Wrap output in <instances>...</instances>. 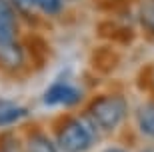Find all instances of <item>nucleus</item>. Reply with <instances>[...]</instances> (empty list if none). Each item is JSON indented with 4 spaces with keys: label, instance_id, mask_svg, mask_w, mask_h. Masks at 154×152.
<instances>
[{
    "label": "nucleus",
    "instance_id": "3",
    "mask_svg": "<svg viewBox=\"0 0 154 152\" xmlns=\"http://www.w3.org/2000/svg\"><path fill=\"white\" fill-rule=\"evenodd\" d=\"M44 104L46 106H72L80 100V90L70 84H54L50 86L44 94Z\"/></svg>",
    "mask_w": 154,
    "mask_h": 152
},
{
    "label": "nucleus",
    "instance_id": "6",
    "mask_svg": "<svg viewBox=\"0 0 154 152\" xmlns=\"http://www.w3.org/2000/svg\"><path fill=\"white\" fill-rule=\"evenodd\" d=\"M26 152H56V144L44 134H34L26 142Z\"/></svg>",
    "mask_w": 154,
    "mask_h": 152
},
{
    "label": "nucleus",
    "instance_id": "10",
    "mask_svg": "<svg viewBox=\"0 0 154 152\" xmlns=\"http://www.w3.org/2000/svg\"><path fill=\"white\" fill-rule=\"evenodd\" d=\"M12 4L16 6L18 10H24V12H28L32 6L36 4V0H12Z\"/></svg>",
    "mask_w": 154,
    "mask_h": 152
},
{
    "label": "nucleus",
    "instance_id": "8",
    "mask_svg": "<svg viewBox=\"0 0 154 152\" xmlns=\"http://www.w3.org/2000/svg\"><path fill=\"white\" fill-rule=\"evenodd\" d=\"M62 2L64 0H36L38 8L46 14H58L62 10Z\"/></svg>",
    "mask_w": 154,
    "mask_h": 152
},
{
    "label": "nucleus",
    "instance_id": "12",
    "mask_svg": "<svg viewBox=\"0 0 154 152\" xmlns=\"http://www.w3.org/2000/svg\"><path fill=\"white\" fill-rule=\"evenodd\" d=\"M144 152H154V148H146V150H144Z\"/></svg>",
    "mask_w": 154,
    "mask_h": 152
},
{
    "label": "nucleus",
    "instance_id": "1",
    "mask_svg": "<svg viewBox=\"0 0 154 152\" xmlns=\"http://www.w3.org/2000/svg\"><path fill=\"white\" fill-rule=\"evenodd\" d=\"M88 116L92 126L100 130H114L126 116V100L116 94L100 96L90 104Z\"/></svg>",
    "mask_w": 154,
    "mask_h": 152
},
{
    "label": "nucleus",
    "instance_id": "2",
    "mask_svg": "<svg viewBox=\"0 0 154 152\" xmlns=\"http://www.w3.org/2000/svg\"><path fill=\"white\" fill-rule=\"evenodd\" d=\"M94 142V126L82 122V120H68L60 126L56 136L58 148L64 152H84Z\"/></svg>",
    "mask_w": 154,
    "mask_h": 152
},
{
    "label": "nucleus",
    "instance_id": "11",
    "mask_svg": "<svg viewBox=\"0 0 154 152\" xmlns=\"http://www.w3.org/2000/svg\"><path fill=\"white\" fill-rule=\"evenodd\" d=\"M104 152H126L124 148H116V146H112V148H106Z\"/></svg>",
    "mask_w": 154,
    "mask_h": 152
},
{
    "label": "nucleus",
    "instance_id": "7",
    "mask_svg": "<svg viewBox=\"0 0 154 152\" xmlns=\"http://www.w3.org/2000/svg\"><path fill=\"white\" fill-rule=\"evenodd\" d=\"M0 24H4L6 28L16 30L18 32V18L16 12L12 8V4L8 0H0Z\"/></svg>",
    "mask_w": 154,
    "mask_h": 152
},
{
    "label": "nucleus",
    "instance_id": "13",
    "mask_svg": "<svg viewBox=\"0 0 154 152\" xmlns=\"http://www.w3.org/2000/svg\"><path fill=\"white\" fill-rule=\"evenodd\" d=\"M150 30H152V32H154V24H152V26H150Z\"/></svg>",
    "mask_w": 154,
    "mask_h": 152
},
{
    "label": "nucleus",
    "instance_id": "5",
    "mask_svg": "<svg viewBox=\"0 0 154 152\" xmlns=\"http://www.w3.org/2000/svg\"><path fill=\"white\" fill-rule=\"evenodd\" d=\"M28 114V110L22 106H16V104H4L0 106V126H6V124H14L20 118H24Z\"/></svg>",
    "mask_w": 154,
    "mask_h": 152
},
{
    "label": "nucleus",
    "instance_id": "9",
    "mask_svg": "<svg viewBox=\"0 0 154 152\" xmlns=\"http://www.w3.org/2000/svg\"><path fill=\"white\" fill-rule=\"evenodd\" d=\"M14 42H16V30H10L4 24H0V46H12Z\"/></svg>",
    "mask_w": 154,
    "mask_h": 152
},
{
    "label": "nucleus",
    "instance_id": "4",
    "mask_svg": "<svg viewBox=\"0 0 154 152\" xmlns=\"http://www.w3.org/2000/svg\"><path fill=\"white\" fill-rule=\"evenodd\" d=\"M138 128L142 130V134H146L148 138H154V102L144 104L138 110Z\"/></svg>",
    "mask_w": 154,
    "mask_h": 152
}]
</instances>
